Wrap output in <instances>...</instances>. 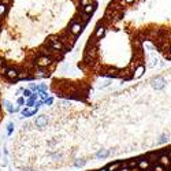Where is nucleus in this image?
Instances as JSON below:
<instances>
[{
	"mask_svg": "<svg viewBox=\"0 0 171 171\" xmlns=\"http://www.w3.org/2000/svg\"><path fill=\"white\" fill-rule=\"evenodd\" d=\"M153 171H166V170H164L163 166L159 164V166H155V167H153Z\"/></svg>",
	"mask_w": 171,
	"mask_h": 171,
	"instance_id": "23",
	"label": "nucleus"
},
{
	"mask_svg": "<svg viewBox=\"0 0 171 171\" xmlns=\"http://www.w3.org/2000/svg\"><path fill=\"white\" fill-rule=\"evenodd\" d=\"M23 95H22V96L25 97V99H29V97H32V95H33V92L30 89H23Z\"/></svg>",
	"mask_w": 171,
	"mask_h": 171,
	"instance_id": "18",
	"label": "nucleus"
},
{
	"mask_svg": "<svg viewBox=\"0 0 171 171\" xmlns=\"http://www.w3.org/2000/svg\"><path fill=\"white\" fill-rule=\"evenodd\" d=\"M54 63H55V60L49 56H39L36 60L37 67H44V68H48V67H51V66H54Z\"/></svg>",
	"mask_w": 171,
	"mask_h": 171,
	"instance_id": "2",
	"label": "nucleus"
},
{
	"mask_svg": "<svg viewBox=\"0 0 171 171\" xmlns=\"http://www.w3.org/2000/svg\"><path fill=\"white\" fill-rule=\"evenodd\" d=\"M37 95H39V97L41 100H47L48 97H49V95L47 93V90H40V92H37Z\"/></svg>",
	"mask_w": 171,
	"mask_h": 171,
	"instance_id": "17",
	"label": "nucleus"
},
{
	"mask_svg": "<svg viewBox=\"0 0 171 171\" xmlns=\"http://www.w3.org/2000/svg\"><path fill=\"white\" fill-rule=\"evenodd\" d=\"M144 73H145V66H144V64H141V66H138V67L134 70V73H133V77H134V78H140V77L144 74Z\"/></svg>",
	"mask_w": 171,
	"mask_h": 171,
	"instance_id": "11",
	"label": "nucleus"
},
{
	"mask_svg": "<svg viewBox=\"0 0 171 171\" xmlns=\"http://www.w3.org/2000/svg\"><path fill=\"white\" fill-rule=\"evenodd\" d=\"M106 32H107V25H106L103 21H100L99 23H97V26H96V29H95V32H93L92 36H95L97 40H100L104 34H106Z\"/></svg>",
	"mask_w": 171,
	"mask_h": 171,
	"instance_id": "3",
	"label": "nucleus"
},
{
	"mask_svg": "<svg viewBox=\"0 0 171 171\" xmlns=\"http://www.w3.org/2000/svg\"><path fill=\"white\" fill-rule=\"evenodd\" d=\"M7 10H8V6H6V4H3V3H0V18H3L4 15H6Z\"/></svg>",
	"mask_w": 171,
	"mask_h": 171,
	"instance_id": "14",
	"label": "nucleus"
},
{
	"mask_svg": "<svg viewBox=\"0 0 171 171\" xmlns=\"http://www.w3.org/2000/svg\"><path fill=\"white\" fill-rule=\"evenodd\" d=\"M151 167V163L146 159H143V160L138 163V170H141V171H145V170H148V168Z\"/></svg>",
	"mask_w": 171,
	"mask_h": 171,
	"instance_id": "12",
	"label": "nucleus"
},
{
	"mask_svg": "<svg viewBox=\"0 0 171 171\" xmlns=\"http://www.w3.org/2000/svg\"><path fill=\"white\" fill-rule=\"evenodd\" d=\"M125 1H126V3H127V4H130V3H134L135 0H125Z\"/></svg>",
	"mask_w": 171,
	"mask_h": 171,
	"instance_id": "26",
	"label": "nucleus"
},
{
	"mask_svg": "<svg viewBox=\"0 0 171 171\" xmlns=\"http://www.w3.org/2000/svg\"><path fill=\"white\" fill-rule=\"evenodd\" d=\"M167 141H168V135H167V134H163V135L160 137V140H159V143H160V144L167 143Z\"/></svg>",
	"mask_w": 171,
	"mask_h": 171,
	"instance_id": "22",
	"label": "nucleus"
},
{
	"mask_svg": "<svg viewBox=\"0 0 171 171\" xmlns=\"http://www.w3.org/2000/svg\"><path fill=\"white\" fill-rule=\"evenodd\" d=\"M37 110H39V107H26V108H23V110L21 111V115L23 118H28V116H32V115H34L37 112Z\"/></svg>",
	"mask_w": 171,
	"mask_h": 171,
	"instance_id": "6",
	"label": "nucleus"
},
{
	"mask_svg": "<svg viewBox=\"0 0 171 171\" xmlns=\"http://www.w3.org/2000/svg\"><path fill=\"white\" fill-rule=\"evenodd\" d=\"M164 85H166V81H164L163 77H156V78L152 79V86L155 89H163Z\"/></svg>",
	"mask_w": 171,
	"mask_h": 171,
	"instance_id": "5",
	"label": "nucleus"
},
{
	"mask_svg": "<svg viewBox=\"0 0 171 171\" xmlns=\"http://www.w3.org/2000/svg\"><path fill=\"white\" fill-rule=\"evenodd\" d=\"M74 164H75V167H82V166L85 164V160H84V159H77V160L74 162Z\"/></svg>",
	"mask_w": 171,
	"mask_h": 171,
	"instance_id": "20",
	"label": "nucleus"
},
{
	"mask_svg": "<svg viewBox=\"0 0 171 171\" xmlns=\"http://www.w3.org/2000/svg\"><path fill=\"white\" fill-rule=\"evenodd\" d=\"M3 103H4V107L7 108L8 112H11V114H12V112H15V111H14V107H12V104H11L10 101H7V100H4Z\"/></svg>",
	"mask_w": 171,
	"mask_h": 171,
	"instance_id": "16",
	"label": "nucleus"
},
{
	"mask_svg": "<svg viewBox=\"0 0 171 171\" xmlns=\"http://www.w3.org/2000/svg\"><path fill=\"white\" fill-rule=\"evenodd\" d=\"M99 171H108V170H107V167H106V168H100Z\"/></svg>",
	"mask_w": 171,
	"mask_h": 171,
	"instance_id": "28",
	"label": "nucleus"
},
{
	"mask_svg": "<svg viewBox=\"0 0 171 171\" xmlns=\"http://www.w3.org/2000/svg\"><path fill=\"white\" fill-rule=\"evenodd\" d=\"M159 163H160V166H163V167H170L171 166V159L168 157L167 153H164V155H162L160 157H159Z\"/></svg>",
	"mask_w": 171,
	"mask_h": 171,
	"instance_id": "7",
	"label": "nucleus"
},
{
	"mask_svg": "<svg viewBox=\"0 0 171 171\" xmlns=\"http://www.w3.org/2000/svg\"><path fill=\"white\" fill-rule=\"evenodd\" d=\"M12 130H14V123H12V122H10V123L7 125V133H8V135L12 133Z\"/></svg>",
	"mask_w": 171,
	"mask_h": 171,
	"instance_id": "21",
	"label": "nucleus"
},
{
	"mask_svg": "<svg viewBox=\"0 0 171 171\" xmlns=\"http://www.w3.org/2000/svg\"><path fill=\"white\" fill-rule=\"evenodd\" d=\"M44 103H45L47 106H51V104L54 103V99H52V97H48L47 100H44Z\"/></svg>",
	"mask_w": 171,
	"mask_h": 171,
	"instance_id": "24",
	"label": "nucleus"
},
{
	"mask_svg": "<svg viewBox=\"0 0 171 171\" xmlns=\"http://www.w3.org/2000/svg\"><path fill=\"white\" fill-rule=\"evenodd\" d=\"M17 103L19 104V106H23V104H25V97L22 96V97H19L18 100H17Z\"/></svg>",
	"mask_w": 171,
	"mask_h": 171,
	"instance_id": "25",
	"label": "nucleus"
},
{
	"mask_svg": "<svg viewBox=\"0 0 171 171\" xmlns=\"http://www.w3.org/2000/svg\"><path fill=\"white\" fill-rule=\"evenodd\" d=\"M47 116L45 115H40V116H37L36 118V126L39 129H44L47 126Z\"/></svg>",
	"mask_w": 171,
	"mask_h": 171,
	"instance_id": "8",
	"label": "nucleus"
},
{
	"mask_svg": "<svg viewBox=\"0 0 171 171\" xmlns=\"http://www.w3.org/2000/svg\"><path fill=\"white\" fill-rule=\"evenodd\" d=\"M108 155H110V151H107V149H101V151H99V152L96 153V157H107Z\"/></svg>",
	"mask_w": 171,
	"mask_h": 171,
	"instance_id": "15",
	"label": "nucleus"
},
{
	"mask_svg": "<svg viewBox=\"0 0 171 171\" xmlns=\"http://www.w3.org/2000/svg\"><path fill=\"white\" fill-rule=\"evenodd\" d=\"M95 10H96V3L88 4V6H85V7L81 8L82 12H85V14H89V15H92L93 12H95Z\"/></svg>",
	"mask_w": 171,
	"mask_h": 171,
	"instance_id": "10",
	"label": "nucleus"
},
{
	"mask_svg": "<svg viewBox=\"0 0 171 171\" xmlns=\"http://www.w3.org/2000/svg\"><path fill=\"white\" fill-rule=\"evenodd\" d=\"M82 29H84V25H82L81 22L74 21L71 25H70V28H68V32L71 33L73 36H78L79 33L82 32Z\"/></svg>",
	"mask_w": 171,
	"mask_h": 171,
	"instance_id": "4",
	"label": "nucleus"
},
{
	"mask_svg": "<svg viewBox=\"0 0 171 171\" xmlns=\"http://www.w3.org/2000/svg\"><path fill=\"white\" fill-rule=\"evenodd\" d=\"M1 66H4V60L1 59V57H0V67H1Z\"/></svg>",
	"mask_w": 171,
	"mask_h": 171,
	"instance_id": "27",
	"label": "nucleus"
},
{
	"mask_svg": "<svg viewBox=\"0 0 171 171\" xmlns=\"http://www.w3.org/2000/svg\"><path fill=\"white\" fill-rule=\"evenodd\" d=\"M160 156L162 155H159V153H156V152H151V153H148V155H145V159L149 162V163H156Z\"/></svg>",
	"mask_w": 171,
	"mask_h": 171,
	"instance_id": "9",
	"label": "nucleus"
},
{
	"mask_svg": "<svg viewBox=\"0 0 171 171\" xmlns=\"http://www.w3.org/2000/svg\"><path fill=\"white\" fill-rule=\"evenodd\" d=\"M45 44H48V45L55 51H59V52H63V54L67 52V48L63 45V43H62L57 37H49V39L45 41Z\"/></svg>",
	"mask_w": 171,
	"mask_h": 171,
	"instance_id": "1",
	"label": "nucleus"
},
{
	"mask_svg": "<svg viewBox=\"0 0 171 171\" xmlns=\"http://www.w3.org/2000/svg\"><path fill=\"white\" fill-rule=\"evenodd\" d=\"M8 66H6V64H4V66H1V67H0V75H1V77H3V75H6L7 74V71H8Z\"/></svg>",
	"mask_w": 171,
	"mask_h": 171,
	"instance_id": "19",
	"label": "nucleus"
},
{
	"mask_svg": "<svg viewBox=\"0 0 171 171\" xmlns=\"http://www.w3.org/2000/svg\"><path fill=\"white\" fill-rule=\"evenodd\" d=\"M121 166H122V163H111L110 166H107V170L108 171H116L121 168Z\"/></svg>",
	"mask_w": 171,
	"mask_h": 171,
	"instance_id": "13",
	"label": "nucleus"
},
{
	"mask_svg": "<svg viewBox=\"0 0 171 171\" xmlns=\"http://www.w3.org/2000/svg\"><path fill=\"white\" fill-rule=\"evenodd\" d=\"M167 155H168V157H170V159H171V151H168V152H167Z\"/></svg>",
	"mask_w": 171,
	"mask_h": 171,
	"instance_id": "29",
	"label": "nucleus"
}]
</instances>
